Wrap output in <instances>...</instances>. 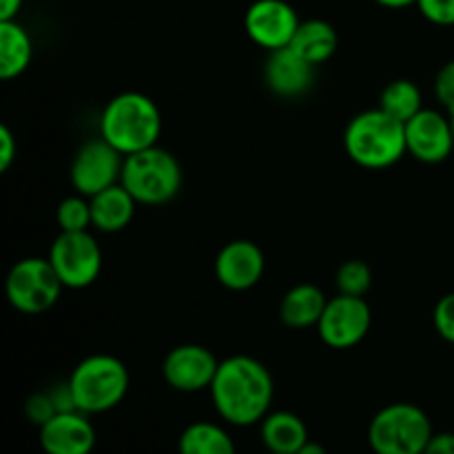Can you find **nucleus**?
I'll list each match as a JSON object with an SVG mask.
<instances>
[{
	"instance_id": "obj_1",
	"label": "nucleus",
	"mask_w": 454,
	"mask_h": 454,
	"mask_svg": "<svg viewBox=\"0 0 454 454\" xmlns=\"http://www.w3.org/2000/svg\"><path fill=\"white\" fill-rule=\"evenodd\" d=\"M208 390L217 415L238 428L260 424L270 412L275 397L270 371L248 355H233L220 362Z\"/></svg>"
},
{
	"instance_id": "obj_2",
	"label": "nucleus",
	"mask_w": 454,
	"mask_h": 454,
	"mask_svg": "<svg viewBox=\"0 0 454 454\" xmlns=\"http://www.w3.org/2000/svg\"><path fill=\"white\" fill-rule=\"evenodd\" d=\"M162 133V114L149 96L124 91L106 102L100 115V137L127 155L158 145Z\"/></svg>"
},
{
	"instance_id": "obj_3",
	"label": "nucleus",
	"mask_w": 454,
	"mask_h": 454,
	"mask_svg": "<svg viewBox=\"0 0 454 454\" xmlns=\"http://www.w3.org/2000/svg\"><path fill=\"white\" fill-rule=\"evenodd\" d=\"M344 149L364 168L393 167L408 153L406 124L380 106L362 111L346 127Z\"/></svg>"
},
{
	"instance_id": "obj_4",
	"label": "nucleus",
	"mask_w": 454,
	"mask_h": 454,
	"mask_svg": "<svg viewBox=\"0 0 454 454\" xmlns=\"http://www.w3.org/2000/svg\"><path fill=\"white\" fill-rule=\"evenodd\" d=\"M75 406L84 415L114 411L129 393V368L114 355L98 353L82 359L69 380Z\"/></svg>"
},
{
	"instance_id": "obj_5",
	"label": "nucleus",
	"mask_w": 454,
	"mask_h": 454,
	"mask_svg": "<svg viewBox=\"0 0 454 454\" xmlns=\"http://www.w3.org/2000/svg\"><path fill=\"white\" fill-rule=\"evenodd\" d=\"M120 184L145 207L167 204L180 193L182 167L171 151L162 146H149L124 158Z\"/></svg>"
},
{
	"instance_id": "obj_6",
	"label": "nucleus",
	"mask_w": 454,
	"mask_h": 454,
	"mask_svg": "<svg viewBox=\"0 0 454 454\" xmlns=\"http://www.w3.org/2000/svg\"><path fill=\"white\" fill-rule=\"evenodd\" d=\"M430 417L415 403H390L372 417L368 446L375 454H424L433 439Z\"/></svg>"
},
{
	"instance_id": "obj_7",
	"label": "nucleus",
	"mask_w": 454,
	"mask_h": 454,
	"mask_svg": "<svg viewBox=\"0 0 454 454\" xmlns=\"http://www.w3.org/2000/svg\"><path fill=\"white\" fill-rule=\"evenodd\" d=\"M62 288L65 286L49 257H25L16 262L4 282L9 304L25 315H40L51 309Z\"/></svg>"
},
{
	"instance_id": "obj_8",
	"label": "nucleus",
	"mask_w": 454,
	"mask_h": 454,
	"mask_svg": "<svg viewBox=\"0 0 454 454\" xmlns=\"http://www.w3.org/2000/svg\"><path fill=\"white\" fill-rule=\"evenodd\" d=\"M49 262L65 288H87L102 270V251L89 231H60L49 248Z\"/></svg>"
},
{
	"instance_id": "obj_9",
	"label": "nucleus",
	"mask_w": 454,
	"mask_h": 454,
	"mask_svg": "<svg viewBox=\"0 0 454 454\" xmlns=\"http://www.w3.org/2000/svg\"><path fill=\"white\" fill-rule=\"evenodd\" d=\"M124 155L111 146L105 137L87 140L74 155L69 180L80 195L93 198L100 191L118 184L122 177Z\"/></svg>"
},
{
	"instance_id": "obj_10",
	"label": "nucleus",
	"mask_w": 454,
	"mask_h": 454,
	"mask_svg": "<svg viewBox=\"0 0 454 454\" xmlns=\"http://www.w3.org/2000/svg\"><path fill=\"white\" fill-rule=\"evenodd\" d=\"M372 324L371 306L364 297L337 295L328 300L322 319L317 324L319 337L326 346L346 350L357 346L368 335Z\"/></svg>"
},
{
	"instance_id": "obj_11",
	"label": "nucleus",
	"mask_w": 454,
	"mask_h": 454,
	"mask_svg": "<svg viewBox=\"0 0 454 454\" xmlns=\"http://www.w3.org/2000/svg\"><path fill=\"white\" fill-rule=\"evenodd\" d=\"M300 22L297 12L286 0H255L247 9L244 29L257 47L275 51L291 44Z\"/></svg>"
},
{
	"instance_id": "obj_12",
	"label": "nucleus",
	"mask_w": 454,
	"mask_h": 454,
	"mask_svg": "<svg viewBox=\"0 0 454 454\" xmlns=\"http://www.w3.org/2000/svg\"><path fill=\"white\" fill-rule=\"evenodd\" d=\"M217 368L220 362L207 346L182 344L164 357L162 377L177 393H200L211 388Z\"/></svg>"
},
{
	"instance_id": "obj_13",
	"label": "nucleus",
	"mask_w": 454,
	"mask_h": 454,
	"mask_svg": "<svg viewBox=\"0 0 454 454\" xmlns=\"http://www.w3.org/2000/svg\"><path fill=\"white\" fill-rule=\"evenodd\" d=\"M408 153L424 164H439L452 153L454 131L450 115L437 109H421L406 122Z\"/></svg>"
},
{
	"instance_id": "obj_14",
	"label": "nucleus",
	"mask_w": 454,
	"mask_h": 454,
	"mask_svg": "<svg viewBox=\"0 0 454 454\" xmlns=\"http://www.w3.org/2000/svg\"><path fill=\"white\" fill-rule=\"evenodd\" d=\"M215 278L229 291H248L262 279L266 260L262 248L251 239L224 244L215 257Z\"/></svg>"
},
{
	"instance_id": "obj_15",
	"label": "nucleus",
	"mask_w": 454,
	"mask_h": 454,
	"mask_svg": "<svg viewBox=\"0 0 454 454\" xmlns=\"http://www.w3.org/2000/svg\"><path fill=\"white\" fill-rule=\"evenodd\" d=\"M40 446L44 454H91L96 428L84 412H58L40 426Z\"/></svg>"
},
{
	"instance_id": "obj_16",
	"label": "nucleus",
	"mask_w": 454,
	"mask_h": 454,
	"mask_svg": "<svg viewBox=\"0 0 454 454\" xmlns=\"http://www.w3.org/2000/svg\"><path fill=\"white\" fill-rule=\"evenodd\" d=\"M266 87L279 98H300L313 87L315 65L297 56L291 47L269 51L264 65Z\"/></svg>"
},
{
	"instance_id": "obj_17",
	"label": "nucleus",
	"mask_w": 454,
	"mask_h": 454,
	"mask_svg": "<svg viewBox=\"0 0 454 454\" xmlns=\"http://www.w3.org/2000/svg\"><path fill=\"white\" fill-rule=\"evenodd\" d=\"M89 202H91L93 229L102 233H118L127 229L137 207L136 198L120 182L89 198Z\"/></svg>"
},
{
	"instance_id": "obj_18",
	"label": "nucleus",
	"mask_w": 454,
	"mask_h": 454,
	"mask_svg": "<svg viewBox=\"0 0 454 454\" xmlns=\"http://www.w3.org/2000/svg\"><path fill=\"white\" fill-rule=\"evenodd\" d=\"M260 437L266 452L279 454H297V450L310 439L301 417L288 411L269 412L260 421Z\"/></svg>"
},
{
	"instance_id": "obj_19",
	"label": "nucleus",
	"mask_w": 454,
	"mask_h": 454,
	"mask_svg": "<svg viewBox=\"0 0 454 454\" xmlns=\"http://www.w3.org/2000/svg\"><path fill=\"white\" fill-rule=\"evenodd\" d=\"M337 44H340V38H337L335 27L319 18H310V20L300 22L288 47L306 62L319 67L335 56Z\"/></svg>"
},
{
	"instance_id": "obj_20",
	"label": "nucleus",
	"mask_w": 454,
	"mask_h": 454,
	"mask_svg": "<svg viewBox=\"0 0 454 454\" xmlns=\"http://www.w3.org/2000/svg\"><path fill=\"white\" fill-rule=\"evenodd\" d=\"M328 300L315 284H297L284 295L279 317L288 328L317 326Z\"/></svg>"
},
{
	"instance_id": "obj_21",
	"label": "nucleus",
	"mask_w": 454,
	"mask_h": 454,
	"mask_svg": "<svg viewBox=\"0 0 454 454\" xmlns=\"http://www.w3.org/2000/svg\"><path fill=\"white\" fill-rule=\"evenodd\" d=\"M34 58V43L18 20H0V78L13 80L27 71Z\"/></svg>"
},
{
	"instance_id": "obj_22",
	"label": "nucleus",
	"mask_w": 454,
	"mask_h": 454,
	"mask_svg": "<svg viewBox=\"0 0 454 454\" xmlns=\"http://www.w3.org/2000/svg\"><path fill=\"white\" fill-rule=\"evenodd\" d=\"M177 454H238L233 437L213 421H195L182 430Z\"/></svg>"
},
{
	"instance_id": "obj_23",
	"label": "nucleus",
	"mask_w": 454,
	"mask_h": 454,
	"mask_svg": "<svg viewBox=\"0 0 454 454\" xmlns=\"http://www.w3.org/2000/svg\"><path fill=\"white\" fill-rule=\"evenodd\" d=\"M380 109L406 124L408 120L415 118L424 109V98H421L419 87L412 80H393L381 91Z\"/></svg>"
},
{
	"instance_id": "obj_24",
	"label": "nucleus",
	"mask_w": 454,
	"mask_h": 454,
	"mask_svg": "<svg viewBox=\"0 0 454 454\" xmlns=\"http://www.w3.org/2000/svg\"><path fill=\"white\" fill-rule=\"evenodd\" d=\"M56 220L60 231L65 233H80V231H89L93 226L91 220V202L87 195H69L58 204Z\"/></svg>"
},
{
	"instance_id": "obj_25",
	"label": "nucleus",
	"mask_w": 454,
	"mask_h": 454,
	"mask_svg": "<svg viewBox=\"0 0 454 454\" xmlns=\"http://www.w3.org/2000/svg\"><path fill=\"white\" fill-rule=\"evenodd\" d=\"M335 286L341 295L364 297L372 286V270L366 262L348 260L337 269Z\"/></svg>"
},
{
	"instance_id": "obj_26",
	"label": "nucleus",
	"mask_w": 454,
	"mask_h": 454,
	"mask_svg": "<svg viewBox=\"0 0 454 454\" xmlns=\"http://www.w3.org/2000/svg\"><path fill=\"white\" fill-rule=\"evenodd\" d=\"M434 331L439 333L442 340H446L448 344H454V293H448L442 300L437 301L433 313Z\"/></svg>"
},
{
	"instance_id": "obj_27",
	"label": "nucleus",
	"mask_w": 454,
	"mask_h": 454,
	"mask_svg": "<svg viewBox=\"0 0 454 454\" xmlns=\"http://www.w3.org/2000/svg\"><path fill=\"white\" fill-rule=\"evenodd\" d=\"M421 16L439 27L454 25V0H417L415 4Z\"/></svg>"
},
{
	"instance_id": "obj_28",
	"label": "nucleus",
	"mask_w": 454,
	"mask_h": 454,
	"mask_svg": "<svg viewBox=\"0 0 454 454\" xmlns=\"http://www.w3.org/2000/svg\"><path fill=\"white\" fill-rule=\"evenodd\" d=\"M25 415H27V419H29L31 424L38 426V428H40V426L47 424V421L51 419L53 415H58L56 403H53L49 390H47V393H35V395H31L29 399H27Z\"/></svg>"
},
{
	"instance_id": "obj_29",
	"label": "nucleus",
	"mask_w": 454,
	"mask_h": 454,
	"mask_svg": "<svg viewBox=\"0 0 454 454\" xmlns=\"http://www.w3.org/2000/svg\"><path fill=\"white\" fill-rule=\"evenodd\" d=\"M434 96L448 111L454 109V60L446 62L434 75Z\"/></svg>"
},
{
	"instance_id": "obj_30",
	"label": "nucleus",
	"mask_w": 454,
	"mask_h": 454,
	"mask_svg": "<svg viewBox=\"0 0 454 454\" xmlns=\"http://www.w3.org/2000/svg\"><path fill=\"white\" fill-rule=\"evenodd\" d=\"M18 155V142L16 136L12 133V129L7 124L0 127V173H7L12 168V164L16 162Z\"/></svg>"
},
{
	"instance_id": "obj_31",
	"label": "nucleus",
	"mask_w": 454,
	"mask_h": 454,
	"mask_svg": "<svg viewBox=\"0 0 454 454\" xmlns=\"http://www.w3.org/2000/svg\"><path fill=\"white\" fill-rule=\"evenodd\" d=\"M424 454H454V433L433 434Z\"/></svg>"
},
{
	"instance_id": "obj_32",
	"label": "nucleus",
	"mask_w": 454,
	"mask_h": 454,
	"mask_svg": "<svg viewBox=\"0 0 454 454\" xmlns=\"http://www.w3.org/2000/svg\"><path fill=\"white\" fill-rule=\"evenodd\" d=\"M22 0H0V20H16Z\"/></svg>"
},
{
	"instance_id": "obj_33",
	"label": "nucleus",
	"mask_w": 454,
	"mask_h": 454,
	"mask_svg": "<svg viewBox=\"0 0 454 454\" xmlns=\"http://www.w3.org/2000/svg\"><path fill=\"white\" fill-rule=\"evenodd\" d=\"M375 3L388 9H406L411 4H417V0H375Z\"/></svg>"
},
{
	"instance_id": "obj_34",
	"label": "nucleus",
	"mask_w": 454,
	"mask_h": 454,
	"mask_svg": "<svg viewBox=\"0 0 454 454\" xmlns=\"http://www.w3.org/2000/svg\"><path fill=\"white\" fill-rule=\"evenodd\" d=\"M297 454H326V448L322 446V443H317V442H306L304 446L300 448V450H297Z\"/></svg>"
},
{
	"instance_id": "obj_35",
	"label": "nucleus",
	"mask_w": 454,
	"mask_h": 454,
	"mask_svg": "<svg viewBox=\"0 0 454 454\" xmlns=\"http://www.w3.org/2000/svg\"><path fill=\"white\" fill-rule=\"evenodd\" d=\"M448 115H450V122H452V131H454V109L448 111Z\"/></svg>"
},
{
	"instance_id": "obj_36",
	"label": "nucleus",
	"mask_w": 454,
	"mask_h": 454,
	"mask_svg": "<svg viewBox=\"0 0 454 454\" xmlns=\"http://www.w3.org/2000/svg\"><path fill=\"white\" fill-rule=\"evenodd\" d=\"M266 454H279V452H266Z\"/></svg>"
}]
</instances>
